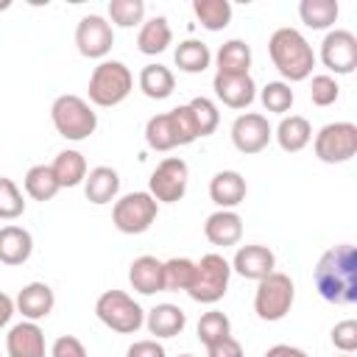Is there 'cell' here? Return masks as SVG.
Masks as SVG:
<instances>
[{
    "mask_svg": "<svg viewBox=\"0 0 357 357\" xmlns=\"http://www.w3.org/2000/svg\"><path fill=\"white\" fill-rule=\"evenodd\" d=\"M315 290L329 304H354L357 301V248L351 243H340L321 254L315 271Z\"/></svg>",
    "mask_w": 357,
    "mask_h": 357,
    "instance_id": "cell-1",
    "label": "cell"
},
{
    "mask_svg": "<svg viewBox=\"0 0 357 357\" xmlns=\"http://www.w3.org/2000/svg\"><path fill=\"white\" fill-rule=\"evenodd\" d=\"M268 53L279 75L287 81H304L312 75L315 67V53L312 45L304 39L301 31L296 28H276L268 39Z\"/></svg>",
    "mask_w": 357,
    "mask_h": 357,
    "instance_id": "cell-2",
    "label": "cell"
},
{
    "mask_svg": "<svg viewBox=\"0 0 357 357\" xmlns=\"http://www.w3.org/2000/svg\"><path fill=\"white\" fill-rule=\"evenodd\" d=\"M198 139V128H195V120H192V112L190 106H176L170 112H162V114H153L148 123H145V142L148 148L153 151H173V148H181V145H190Z\"/></svg>",
    "mask_w": 357,
    "mask_h": 357,
    "instance_id": "cell-3",
    "label": "cell"
},
{
    "mask_svg": "<svg viewBox=\"0 0 357 357\" xmlns=\"http://www.w3.org/2000/svg\"><path fill=\"white\" fill-rule=\"evenodd\" d=\"M134 89L131 70L117 59H103L89 75V100L100 109L123 103Z\"/></svg>",
    "mask_w": 357,
    "mask_h": 357,
    "instance_id": "cell-4",
    "label": "cell"
},
{
    "mask_svg": "<svg viewBox=\"0 0 357 357\" xmlns=\"http://www.w3.org/2000/svg\"><path fill=\"white\" fill-rule=\"evenodd\" d=\"M50 120H53L56 131L70 142H81V139L92 137L98 128V114L78 95H59L50 106Z\"/></svg>",
    "mask_w": 357,
    "mask_h": 357,
    "instance_id": "cell-5",
    "label": "cell"
},
{
    "mask_svg": "<svg viewBox=\"0 0 357 357\" xmlns=\"http://www.w3.org/2000/svg\"><path fill=\"white\" fill-rule=\"evenodd\" d=\"M95 315L103 326L120 335H134L145 324V310L123 290H106L95 301Z\"/></svg>",
    "mask_w": 357,
    "mask_h": 357,
    "instance_id": "cell-6",
    "label": "cell"
},
{
    "mask_svg": "<svg viewBox=\"0 0 357 357\" xmlns=\"http://www.w3.org/2000/svg\"><path fill=\"white\" fill-rule=\"evenodd\" d=\"M229 276H231V265L226 262L223 254H204L195 262V276H192L187 296L198 304H215L226 296Z\"/></svg>",
    "mask_w": 357,
    "mask_h": 357,
    "instance_id": "cell-7",
    "label": "cell"
},
{
    "mask_svg": "<svg viewBox=\"0 0 357 357\" xmlns=\"http://www.w3.org/2000/svg\"><path fill=\"white\" fill-rule=\"evenodd\" d=\"M296 301V287L293 279L282 271L268 273L265 279L257 282V293H254V312L262 321H282L290 307Z\"/></svg>",
    "mask_w": 357,
    "mask_h": 357,
    "instance_id": "cell-8",
    "label": "cell"
},
{
    "mask_svg": "<svg viewBox=\"0 0 357 357\" xmlns=\"http://www.w3.org/2000/svg\"><path fill=\"white\" fill-rule=\"evenodd\" d=\"M159 215V204L151 192H126L112 206V223L123 234H142L153 226Z\"/></svg>",
    "mask_w": 357,
    "mask_h": 357,
    "instance_id": "cell-9",
    "label": "cell"
},
{
    "mask_svg": "<svg viewBox=\"0 0 357 357\" xmlns=\"http://www.w3.org/2000/svg\"><path fill=\"white\" fill-rule=\"evenodd\" d=\"M315 156L326 165H343L357 153V126L349 120L326 123L315 134Z\"/></svg>",
    "mask_w": 357,
    "mask_h": 357,
    "instance_id": "cell-10",
    "label": "cell"
},
{
    "mask_svg": "<svg viewBox=\"0 0 357 357\" xmlns=\"http://www.w3.org/2000/svg\"><path fill=\"white\" fill-rule=\"evenodd\" d=\"M190 181V167L181 156H167L156 165V170L148 178V192L156 204H176L184 198Z\"/></svg>",
    "mask_w": 357,
    "mask_h": 357,
    "instance_id": "cell-11",
    "label": "cell"
},
{
    "mask_svg": "<svg viewBox=\"0 0 357 357\" xmlns=\"http://www.w3.org/2000/svg\"><path fill=\"white\" fill-rule=\"evenodd\" d=\"M114 45V31H112V22L100 14H86L78 20L75 25V47L81 56L86 59H106L109 50Z\"/></svg>",
    "mask_w": 357,
    "mask_h": 357,
    "instance_id": "cell-12",
    "label": "cell"
},
{
    "mask_svg": "<svg viewBox=\"0 0 357 357\" xmlns=\"http://www.w3.org/2000/svg\"><path fill=\"white\" fill-rule=\"evenodd\" d=\"M321 61L335 75H349L357 67V36L346 28H335L321 42Z\"/></svg>",
    "mask_w": 357,
    "mask_h": 357,
    "instance_id": "cell-13",
    "label": "cell"
},
{
    "mask_svg": "<svg viewBox=\"0 0 357 357\" xmlns=\"http://www.w3.org/2000/svg\"><path fill=\"white\" fill-rule=\"evenodd\" d=\"M271 137H273V131L268 126V117L259 114V112H245V114H240L231 123V142L245 156L265 151L268 142H271Z\"/></svg>",
    "mask_w": 357,
    "mask_h": 357,
    "instance_id": "cell-14",
    "label": "cell"
},
{
    "mask_svg": "<svg viewBox=\"0 0 357 357\" xmlns=\"http://www.w3.org/2000/svg\"><path fill=\"white\" fill-rule=\"evenodd\" d=\"M231 271H237L243 279H265L268 273L276 271V257L268 245H259V243H251V245H240L234 259H231Z\"/></svg>",
    "mask_w": 357,
    "mask_h": 357,
    "instance_id": "cell-15",
    "label": "cell"
},
{
    "mask_svg": "<svg viewBox=\"0 0 357 357\" xmlns=\"http://www.w3.org/2000/svg\"><path fill=\"white\" fill-rule=\"evenodd\" d=\"M212 89H215L218 100L229 109H245L257 98V84H254L251 75H220V73H215Z\"/></svg>",
    "mask_w": 357,
    "mask_h": 357,
    "instance_id": "cell-16",
    "label": "cell"
},
{
    "mask_svg": "<svg viewBox=\"0 0 357 357\" xmlns=\"http://www.w3.org/2000/svg\"><path fill=\"white\" fill-rule=\"evenodd\" d=\"M14 307L22 312L25 321H33V324H36V321H42V318H47V315L53 312L56 296H53L50 284H45V282H31V284H25V287L17 293Z\"/></svg>",
    "mask_w": 357,
    "mask_h": 357,
    "instance_id": "cell-17",
    "label": "cell"
},
{
    "mask_svg": "<svg viewBox=\"0 0 357 357\" xmlns=\"http://www.w3.org/2000/svg\"><path fill=\"white\" fill-rule=\"evenodd\" d=\"M8 357H45V332L33 321H20L6 335Z\"/></svg>",
    "mask_w": 357,
    "mask_h": 357,
    "instance_id": "cell-18",
    "label": "cell"
},
{
    "mask_svg": "<svg viewBox=\"0 0 357 357\" xmlns=\"http://www.w3.org/2000/svg\"><path fill=\"white\" fill-rule=\"evenodd\" d=\"M128 282L142 296L162 293L165 290V262L156 259V257H151V254L137 257L131 262V268H128Z\"/></svg>",
    "mask_w": 357,
    "mask_h": 357,
    "instance_id": "cell-19",
    "label": "cell"
},
{
    "mask_svg": "<svg viewBox=\"0 0 357 357\" xmlns=\"http://www.w3.org/2000/svg\"><path fill=\"white\" fill-rule=\"evenodd\" d=\"M204 237L212 243V245H237L240 237H243V218L234 212V209H218L206 218L204 223Z\"/></svg>",
    "mask_w": 357,
    "mask_h": 357,
    "instance_id": "cell-20",
    "label": "cell"
},
{
    "mask_svg": "<svg viewBox=\"0 0 357 357\" xmlns=\"http://www.w3.org/2000/svg\"><path fill=\"white\" fill-rule=\"evenodd\" d=\"M120 192V176L114 167H106V165H98L92 170H86V178H84V195L89 204H112Z\"/></svg>",
    "mask_w": 357,
    "mask_h": 357,
    "instance_id": "cell-21",
    "label": "cell"
},
{
    "mask_svg": "<svg viewBox=\"0 0 357 357\" xmlns=\"http://www.w3.org/2000/svg\"><path fill=\"white\" fill-rule=\"evenodd\" d=\"M245 178L237 173V170H220L212 176L209 181V198L220 206V209H234L245 201Z\"/></svg>",
    "mask_w": 357,
    "mask_h": 357,
    "instance_id": "cell-22",
    "label": "cell"
},
{
    "mask_svg": "<svg viewBox=\"0 0 357 357\" xmlns=\"http://www.w3.org/2000/svg\"><path fill=\"white\" fill-rule=\"evenodd\" d=\"M33 251V237L22 226H3L0 229V262L3 265H22Z\"/></svg>",
    "mask_w": 357,
    "mask_h": 357,
    "instance_id": "cell-23",
    "label": "cell"
},
{
    "mask_svg": "<svg viewBox=\"0 0 357 357\" xmlns=\"http://www.w3.org/2000/svg\"><path fill=\"white\" fill-rule=\"evenodd\" d=\"M276 142H279V148L284 151V153H298V151H304L307 145H310V139H312V126H310V120L307 117H301V114H290V117H282V123L276 126Z\"/></svg>",
    "mask_w": 357,
    "mask_h": 357,
    "instance_id": "cell-24",
    "label": "cell"
},
{
    "mask_svg": "<svg viewBox=\"0 0 357 357\" xmlns=\"http://www.w3.org/2000/svg\"><path fill=\"white\" fill-rule=\"evenodd\" d=\"M145 326H148V332L156 335V337H176V335H181V329L187 326V315H184L181 307L165 301V304H156V307L148 312Z\"/></svg>",
    "mask_w": 357,
    "mask_h": 357,
    "instance_id": "cell-25",
    "label": "cell"
},
{
    "mask_svg": "<svg viewBox=\"0 0 357 357\" xmlns=\"http://www.w3.org/2000/svg\"><path fill=\"white\" fill-rule=\"evenodd\" d=\"M215 64L220 75H248L251 70V47L243 39H229L218 47Z\"/></svg>",
    "mask_w": 357,
    "mask_h": 357,
    "instance_id": "cell-26",
    "label": "cell"
},
{
    "mask_svg": "<svg viewBox=\"0 0 357 357\" xmlns=\"http://www.w3.org/2000/svg\"><path fill=\"white\" fill-rule=\"evenodd\" d=\"M139 89L151 100H165L176 89V75L165 64H145L139 70Z\"/></svg>",
    "mask_w": 357,
    "mask_h": 357,
    "instance_id": "cell-27",
    "label": "cell"
},
{
    "mask_svg": "<svg viewBox=\"0 0 357 357\" xmlns=\"http://www.w3.org/2000/svg\"><path fill=\"white\" fill-rule=\"evenodd\" d=\"M170 39H173V31H170L167 17H151L148 22L139 25V33H137V50L145 53V56H156V53L167 50Z\"/></svg>",
    "mask_w": 357,
    "mask_h": 357,
    "instance_id": "cell-28",
    "label": "cell"
},
{
    "mask_svg": "<svg viewBox=\"0 0 357 357\" xmlns=\"http://www.w3.org/2000/svg\"><path fill=\"white\" fill-rule=\"evenodd\" d=\"M50 170H53L56 181H59V187H78L86 178V159H84L81 151H70L67 148V151L56 153Z\"/></svg>",
    "mask_w": 357,
    "mask_h": 357,
    "instance_id": "cell-29",
    "label": "cell"
},
{
    "mask_svg": "<svg viewBox=\"0 0 357 357\" xmlns=\"http://www.w3.org/2000/svg\"><path fill=\"white\" fill-rule=\"evenodd\" d=\"M337 14H340L337 0H301L298 3V17L312 31H324V28L335 25Z\"/></svg>",
    "mask_w": 357,
    "mask_h": 357,
    "instance_id": "cell-30",
    "label": "cell"
},
{
    "mask_svg": "<svg viewBox=\"0 0 357 357\" xmlns=\"http://www.w3.org/2000/svg\"><path fill=\"white\" fill-rule=\"evenodd\" d=\"M173 61H176V67H178L181 73L195 75V73H204V70L212 64V53H209V47H206L204 42H198V39H184V42H178V47H176Z\"/></svg>",
    "mask_w": 357,
    "mask_h": 357,
    "instance_id": "cell-31",
    "label": "cell"
},
{
    "mask_svg": "<svg viewBox=\"0 0 357 357\" xmlns=\"http://www.w3.org/2000/svg\"><path fill=\"white\" fill-rule=\"evenodd\" d=\"M192 14L206 31H223L231 22L229 0H192Z\"/></svg>",
    "mask_w": 357,
    "mask_h": 357,
    "instance_id": "cell-32",
    "label": "cell"
},
{
    "mask_svg": "<svg viewBox=\"0 0 357 357\" xmlns=\"http://www.w3.org/2000/svg\"><path fill=\"white\" fill-rule=\"evenodd\" d=\"M22 184H25V192L33 201H50L61 190L59 181H56V176H53V170H50V165H33V167H28Z\"/></svg>",
    "mask_w": 357,
    "mask_h": 357,
    "instance_id": "cell-33",
    "label": "cell"
},
{
    "mask_svg": "<svg viewBox=\"0 0 357 357\" xmlns=\"http://www.w3.org/2000/svg\"><path fill=\"white\" fill-rule=\"evenodd\" d=\"M229 335H231V321H229L226 312L209 310V312L201 315V321H198V340L204 346H212V343H218V340H223Z\"/></svg>",
    "mask_w": 357,
    "mask_h": 357,
    "instance_id": "cell-34",
    "label": "cell"
},
{
    "mask_svg": "<svg viewBox=\"0 0 357 357\" xmlns=\"http://www.w3.org/2000/svg\"><path fill=\"white\" fill-rule=\"evenodd\" d=\"M259 100H262L265 112L287 114L290 106H293V100H296V95H293L290 84H284V81H268V84L262 86V92H259Z\"/></svg>",
    "mask_w": 357,
    "mask_h": 357,
    "instance_id": "cell-35",
    "label": "cell"
},
{
    "mask_svg": "<svg viewBox=\"0 0 357 357\" xmlns=\"http://www.w3.org/2000/svg\"><path fill=\"white\" fill-rule=\"evenodd\" d=\"M195 276V262L187 257H173L165 262V290H190Z\"/></svg>",
    "mask_w": 357,
    "mask_h": 357,
    "instance_id": "cell-36",
    "label": "cell"
},
{
    "mask_svg": "<svg viewBox=\"0 0 357 357\" xmlns=\"http://www.w3.org/2000/svg\"><path fill=\"white\" fill-rule=\"evenodd\" d=\"M187 106H190V112H192V120H195L198 137H209V134L218 128V123H220V112H218L215 100H209V98L198 95V98H192Z\"/></svg>",
    "mask_w": 357,
    "mask_h": 357,
    "instance_id": "cell-37",
    "label": "cell"
},
{
    "mask_svg": "<svg viewBox=\"0 0 357 357\" xmlns=\"http://www.w3.org/2000/svg\"><path fill=\"white\" fill-rule=\"evenodd\" d=\"M145 17V3L142 0H112L109 3V20L112 25L120 28H134Z\"/></svg>",
    "mask_w": 357,
    "mask_h": 357,
    "instance_id": "cell-38",
    "label": "cell"
},
{
    "mask_svg": "<svg viewBox=\"0 0 357 357\" xmlns=\"http://www.w3.org/2000/svg\"><path fill=\"white\" fill-rule=\"evenodd\" d=\"M22 212H25V198L20 187L8 176H0V220H14Z\"/></svg>",
    "mask_w": 357,
    "mask_h": 357,
    "instance_id": "cell-39",
    "label": "cell"
},
{
    "mask_svg": "<svg viewBox=\"0 0 357 357\" xmlns=\"http://www.w3.org/2000/svg\"><path fill=\"white\" fill-rule=\"evenodd\" d=\"M340 98V86H337V81L332 78V75H312V84H310V100L315 103V106H332L335 100Z\"/></svg>",
    "mask_w": 357,
    "mask_h": 357,
    "instance_id": "cell-40",
    "label": "cell"
},
{
    "mask_svg": "<svg viewBox=\"0 0 357 357\" xmlns=\"http://www.w3.org/2000/svg\"><path fill=\"white\" fill-rule=\"evenodd\" d=\"M332 343H335V349L340 354H354L357 351V321L354 318H346V321L335 324Z\"/></svg>",
    "mask_w": 357,
    "mask_h": 357,
    "instance_id": "cell-41",
    "label": "cell"
},
{
    "mask_svg": "<svg viewBox=\"0 0 357 357\" xmlns=\"http://www.w3.org/2000/svg\"><path fill=\"white\" fill-rule=\"evenodd\" d=\"M50 357H89L84 343L75 337V335H61L56 337L53 349H50Z\"/></svg>",
    "mask_w": 357,
    "mask_h": 357,
    "instance_id": "cell-42",
    "label": "cell"
},
{
    "mask_svg": "<svg viewBox=\"0 0 357 357\" xmlns=\"http://www.w3.org/2000/svg\"><path fill=\"white\" fill-rule=\"evenodd\" d=\"M206 354L209 357H245L243 354V343L234 340L231 335L223 337V340H218V343H212V346H206Z\"/></svg>",
    "mask_w": 357,
    "mask_h": 357,
    "instance_id": "cell-43",
    "label": "cell"
},
{
    "mask_svg": "<svg viewBox=\"0 0 357 357\" xmlns=\"http://www.w3.org/2000/svg\"><path fill=\"white\" fill-rule=\"evenodd\" d=\"M126 357H167V354L156 340H137L128 346Z\"/></svg>",
    "mask_w": 357,
    "mask_h": 357,
    "instance_id": "cell-44",
    "label": "cell"
},
{
    "mask_svg": "<svg viewBox=\"0 0 357 357\" xmlns=\"http://www.w3.org/2000/svg\"><path fill=\"white\" fill-rule=\"evenodd\" d=\"M265 357H307L301 349H296V346H287V343H276V346H271L268 351H265Z\"/></svg>",
    "mask_w": 357,
    "mask_h": 357,
    "instance_id": "cell-45",
    "label": "cell"
},
{
    "mask_svg": "<svg viewBox=\"0 0 357 357\" xmlns=\"http://www.w3.org/2000/svg\"><path fill=\"white\" fill-rule=\"evenodd\" d=\"M14 310H17V307H14V298H11L8 293H3V290H0V329H3V326L11 321Z\"/></svg>",
    "mask_w": 357,
    "mask_h": 357,
    "instance_id": "cell-46",
    "label": "cell"
},
{
    "mask_svg": "<svg viewBox=\"0 0 357 357\" xmlns=\"http://www.w3.org/2000/svg\"><path fill=\"white\" fill-rule=\"evenodd\" d=\"M8 6H11V3H8V0H3V3H0V11H3V8H8Z\"/></svg>",
    "mask_w": 357,
    "mask_h": 357,
    "instance_id": "cell-47",
    "label": "cell"
},
{
    "mask_svg": "<svg viewBox=\"0 0 357 357\" xmlns=\"http://www.w3.org/2000/svg\"><path fill=\"white\" fill-rule=\"evenodd\" d=\"M178 357H192V354H178Z\"/></svg>",
    "mask_w": 357,
    "mask_h": 357,
    "instance_id": "cell-48",
    "label": "cell"
},
{
    "mask_svg": "<svg viewBox=\"0 0 357 357\" xmlns=\"http://www.w3.org/2000/svg\"><path fill=\"white\" fill-rule=\"evenodd\" d=\"M340 357H351V354H340Z\"/></svg>",
    "mask_w": 357,
    "mask_h": 357,
    "instance_id": "cell-49",
    "label": "cell"
}]
</instances>
